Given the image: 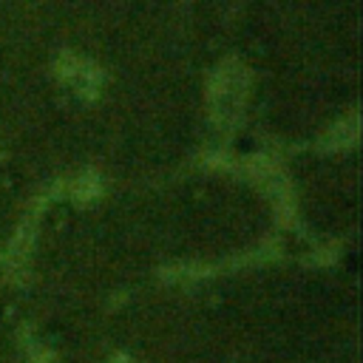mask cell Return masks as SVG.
Masks as SVG:
<instances>
[{
	"label": "cell",
	"mask_w": 363,
	"mask_h": 363,
	"mask_svg": "<svg viewBox=\"0 0 363 363\" xmlns=\"http://www.w3.org/2000/svg\"><path fill=\"white\" fill-rule=\"evenodd\" d=\"M244 71L235 65V62H224L213 79V91H210V99H213V111L218 119H235L238 113V105L244 99Z\"/></svg>",
	"instance_id": "cell-1"
}]
</instances>
